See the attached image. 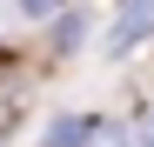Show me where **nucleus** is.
I'll return each mask as SVG.
<instances>
[{"label":"nucleus","instance_id":"obj_1","mask_svg":"<svg viewBox=\"0 0 154 147\" xmlns=\"http://www.w3.org/2000/svg\"><path fill=\"white\" fill-rule=\"evenodd\" d=\"M147 20H154V0H121V20L107 27V54H127L147 34Z\"/></svg>","mask_w":154,"mask_h":147},{"label":"nucleus","instance_id":"obj_5","mask_svg":"<svg viewBox=\"0 0 154 147\" xmlns=\"http://www.w3.org/2000/svg\"><path fill=\"white\" fill-rule=\"evenodd\" d=\"M14 120H20V114H14V94L0 87V134H14Z\"/></svg>","mask_w":154,"mask_h":147},{"label":"nucleus","instance_id":"obj_3","mask_svg":"<svg viewBox=\"0 0 154 147\" xmlns=\"http://www.w3.org/2000/svg\"><path fill=\"white\" fill-rule=\"evenodd\" d=\"M134 147H154V107L134 114Z\"/></svg>","mask_w":154,"mask_h":147},{"label":"nucleus","instance_id":"obj_4","mask_svg":"<svg viewBox=\"0 0 154 147\" xmlns=\"http://www.w3.org/2000/svg\"><path fill=\"white\" fill-rule=\"evenodd\" d=\"M14 7H20V14H27V20H47V14H54V7H60V0H14Z\"/></svg>","mask_w":154,"mask_h":147},{"label":"nucleus","instance_id":"obj_2","mask_svg":"<svg viewBox=\"0 0 154 147\" xmlns=\"http://www.w3.org/2000/svg\"><path fill=\"white\" fill-rule=\"evenodd\" d=\"M100 127L94 120H54V127H47V147H81V140H94Z\"/></svg>","mask_w":154,"mask_h":147}]
</instances>
